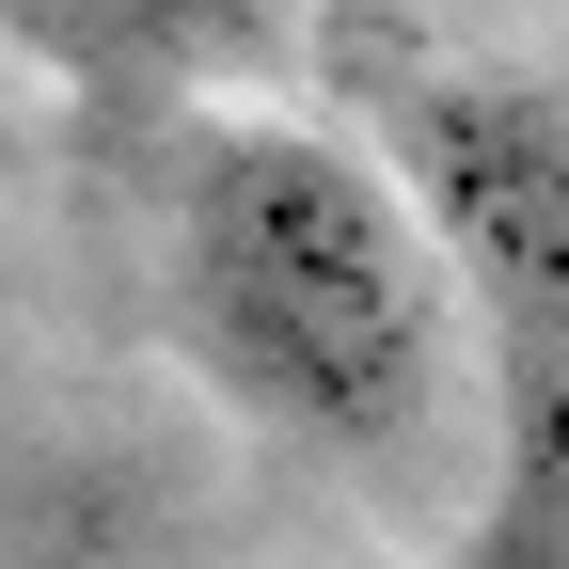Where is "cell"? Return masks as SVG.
<instances>
[{
	"label": "cell",
	"mask_w": 569,
	"mask_h": 569,
	"mask_svg": "<svg viewBox=\"0 0 569 569\" xmlns=\"http://www.w3.org/2000/svg\"><path fill=\"white\" fill-rule=\"evenodd\" d=\"M174 332L253 427L348 475L427 459L459 396V301L380 142L317 111H222L174 174Z\"/></svg>",
	"instance_id": "obj_1"
},
{
	"label": "cell",
	"mask_w": 569,
	"mask_h": 569,
	"mask_svg": "<svg viewBox=\"0 0 569 569\" xmlns=\"http://www.w3.org/2000/svg\"><path fill=\"white\" fill-rule=\"evenodd\" d=\"M396 190L443 253L459 332H490V411H507V490H490V569H538L553 538V427H569V111L538 80H427L396 111Z\"/></svg>",
	"instance_id": "obj_2"
},
{
	"label": "cell",
	"mask_w": 569,
	"mask_h": 569,
	"mask_svg": "<svg viewBox=\"0 0 569 569\" xmlns=\"http://www.w3.org/2000/svg\"><path fill=\"white\" fill-rule=\"evenodd\" d=\"M284 17L301 0H0V48L80 96H222L284 63Z\"/></svg>",
	"instance_id": "obj_3"
}]
</instances>
